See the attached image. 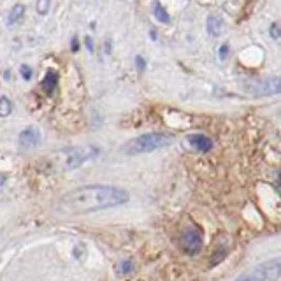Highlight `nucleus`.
Instances as JSON below:
<instances>
[{
  "label": "nucleus",
  "mask_w": 281,
  "mask_h": 281,
  "mask_svg": "<svg viewBox=\"0 0 281 281\" xmlns=\"http://www.w3.org/2000/svg\"><path fill=\"white\" fill-rule=\"evenodd\" d=\"M134 271V262H132L130 258L123 260V262H119L116 266V272L118 274H129V272Z\"/></svg>",
  "instance_id": "ddd939ff"
},
{
  "label": "nucleus",
  "mask_w": 281,
  "mask_h": 281,
  "mask_svg": "<svg viewBox=\"0 0 281 281\" xmlns=\"http://www.w3.org/2000/svg\"><path fill=\"white\" fill-rule=\"evenodd\" d=\"M85 44H86V48H88L90 51H93V39H92V37H86V39H85Z\"/></svg>",
  "instance_id": "a211bd4d"
},
{
  "label": "nucleus",
  "mask_w": 281,
  "mask_h": 281,
  "mask_svg": "<svg viewBox=\"0 0 281 281\" xmlns=\"http://www.w3.org/2000/svg\"><path fill=\"white\" fill-rule=\"evenodd\" d=\"M22 76L25 77V79H30L32 77V70L28 65H22Z\"/></svg>",
  "instance_id": "dca6fc26"
},
{
  "label": "nucleus",
  "mask_w": 281,
  "mask_h": 281,
  "mask_svg": "<svg viewBox=\"0 0 281 281\" xmlns=\"http://www.w3.org/2000/svg\"><path fill=\"white\" fill-rule=\"evenodd\" d=\"M179 246L181 250L187 255H197L200 253L202 246H204V235H202V230L199 225L195 223H188V225L183 227L179 234Z\"/></svg>",
  "instance_id": "39448f33"
},
{
  "label": "nucleus",
  "mask_w": 281,
  "mask_h": 281,
  "mask_svg": "<svg viewBox=\"0 0 281 281\" xmlns=\"http://www.w3.org/2000/svg\"><path fill=\"white\" fill-rule=\"evenodd\" d=\"M7 181V177H6V174H2V172H0V187H2L4 183H6Z\"/></svg>",
  "instance_id": "412c9836"
},
{
  "label": "nucleus",
  "mask_w": 281,
  "mask_h": 281,
  "mask_svg": "<svg viewBox=\"0 0 281 281\" xmlns=\"http://www.w3.org/2000/svg\"><path fill=\"white\" fill-rule=\"evenodd\" d=\"M56 85H58V74H56L55 70H48L46 76H44V79H43V83H41L44 93L51 95L53 92H55Z\"/></svg>",
  "instance_id": "6e6552de"
},
{
  "label": "nucleus",
  "mask_w": 281,
  "mask_h": 281,
  "mask_svg": "<svg viewBox=\"0 0 281 281\" xmlns=\"http://www.w3.org/2000/svg\"><path fill=\"white\" fill-rule=\"evenodd\" d=\"M49 6H51V0H37V12L39 14H48Z\"/></svg>",
  "instance_id": "4468645a"
},
{
  "label": "nucleus",
  "mask_w": 281,
  "mask_h": 281,
  "mask_svg": "<svg viewBox=\"0 0 281 281\" xmlns=\"http://www.w3.org/2000/svg\"><path fill=\"white\" fill-rule=\"evenodd\" d=\"M130 199L129 192L111 185H86L70 190L58 200V206L69 213H92L107 208L127 204Z\"/></svg>",
  "instance_id": "f257e3e1"
},
{
  "label": "nucleus",
  "mask_w": 281,
  "mask_h": 281,
  "mask_svg": "<svg viewBox=\"0 0 281 281\" xmlns=\"http://www.w3.org/2000/svg\"><path fill=\"white\" fill-rule=\"evenodd\" d=\"M281 278V257L269 258L258 266L251 267L235 281H276Z\"/></svg>",
  "instance_id": "7ed1b4c3"
},
{
  "label": "nucleus",
  "mask_w": 281,
  "mask_h": 281,
  "mask_svg": "<svg viewBox=\"0 0 281 281\" xmlns=\"http://www.w3.org/2000/svg\"><path fill=\"white\" fill-rule=\"evenodd\" d=\"M12 111V102L7 97H0V118L9 116Z\"/></svg>",
  "instance_id": "f8f14e48"
},
{
  "label": "nucleus",
  "mask_w": 281,
  "mask_h": 281,
  "mask_svg": "<svg viewBox=\"0 0 281 281\" xmlns=\"http://www.w3.org/2000/svg\"><path fill=\"white\" fill-rule=\"evenodd\" d=\"M227 55H229V44H223L220 48V58H225Z\"/></svg>",
  "instance_id": "f3484780"
},
{
  "label": "nucleus",
  "mask_w": 281,
  "mask_h": 281,
  "mask_svg": "<svg viewBox=\"0 0 281 281\" xmlns=\"http://www.w3.org/2000/svg\"><path fill=\"white\" fill-rule=\"evenodd\" d=\"M271 37L272 39H278V37H281V28L278 23H272L271 25Z\"/></svg>",
  "instance_id": "2eb2a0df"
},
{
  "label": "nucleus",
  "mask_w": 281,
  "mask_h": 281,
  "mask_svg": "<svg viewBox=\"0 0 281 281\" xmlns=\"http://www.w3.org/2000/svg\"><path fill=\"white\" fill-rule=\"evenodd\" d=\"M135 62H137L139 70H144V58H143V56H137V58H135Z\"/></svg>",
  "instance_id": "6ab92c4d"
},
{
  "label": "nucleus",
  "mask_w": 281,
  "mask_h": 281,
  "mask_svg": "<svg viewBox=\"0 0 281 281\" xmlns=\"http://www.w3.org/2000/svg\"><path fill=\"white\" fill-rule=\"evenodd\" d=\"M188 144L193 148V150L200 151V153H208L213 150V140H211V137H208V135L204 134H190L188 137Z\"/></svg>",
  "instance_id": "423d86ee"
},
{
  "label": "nucleus",
  "mask_w": 281,
  "mask_h": 281,
  "mask_svg": "<svg viewBox=\"0 0 281 281\" xmlns=\"http://www.w3.org/2000/svg\"><path fill=\"white\" fill-rule=\"evenodd\" d=\"M245 90L253 97H271L281 93V76L257 77L245 83Z\"/></svg>",
  "instance_id": "20e7f679"
},
{
  "label": "nucleus",
  "mask_w": 281,
  "mask_h": 281,
  "mask_svg": "<svg viewBox=\"0 0 281 281\" xmlns=\"http://www.w3.org/2000/svg\"><path fill=\"white\" fill-rule=\"evenodd\" d=\"M172 143H174V135L165 134V132H150V134H143L125 143L122 148V153H125V155H143V153H151L167 148Z\"/></svg>",
  "instance_id": "f03ea898"
},
{
  "label": "nucleus",
  "mask_w": 281,
  "mask_h": 281,
  "mask_svg": "<svg viewBox=\"0 0 281 281\" xmlns=\"http://www.w3.org/2000/svg\"><path fill=\"white\" fill-rule=\"evenodd\" d=\"M153 14H155V18L158 19L160 23H169V22H171V16H169V12L164 9V6L160 2L153 4Z\"/></svg>",
  "instance_id": "9d476101"
},
{
  "label": "nucleus",
  "mask_w": 281,
  "mask_h": 281,
  "mask_svg": "<svg viewBox=\"0 0 281 281\" xmlns=\"http://www.w3.org/2000/svg\"><path fill=\"white\" fill-rule=\"evenodd\" d=\"M70 49H72V51H77V49H79V46H77V39H76V37L72 39V48H70Z\"/></svg>",
  "instance_id": "aec40b11"
},
{
  "label": "nucleus",
  "mask_w": 281,
  "mask_h": 281,
  "mask_svg": "<svg viewBox=\"0 0 281 281\" xmlns=\"http://www.w3.org/2000/svg\"><path fill=\"white\" fill-rule=\"evenodd\" d=\"M222 28H223L222 18H218V16H209V18H208V32H209V35L218 37V35L222 34Z\"/></svg>",
  "instance_id": "1a4fd4ad"
},
{
  "label": "nucleus",
  "mask_w": 281,
  "mask_h": 281,
  "mask_svg": "<svg viewBox=\"0 0 281 281\" xmlns=\"http://www.w3.org/2000/svg\"><path fill=\"white\" fill-rule=\"evenodd\" d=\"M23 14H25V7L22 6V4H16V6L11 9V14H9V25L16 23V22H19V19L23 18Z\"/></svg>",
  "instance_id": "9b49d317"
},
{
  "label": "nucleus",
  "mask_w": 281,
  "mask_h": 281,
  "mask_svg": "<svg viewBox=\"0 0 281 281\" xmlns=\"http://www.w3.org/2000/svg\"><path fill=\"white\" fill-rule=\"evenodd\" d=\"M19 144L23 148H35L41 144V132L34 129V127H28L19 134Z\"/></svg>",
  "instance_id": "0eeeda50"
},
{
  "label": "nucleus",
  "mask_w": 281,
  "mask_h": 281,
  "mask_svg": "<svg viewBox=\"0 0 281 281\" xmlns=\"http://www.w3.org/2000/svg\"><path fill=\"white\" fill-rule=\"evenodd\" d=\"M276 187H278V188L281 190V172L278 174V181H276Z\"/></svg>",
  "instance_id": "4be33fe9"
}]
</instances>
